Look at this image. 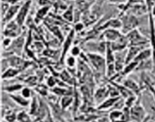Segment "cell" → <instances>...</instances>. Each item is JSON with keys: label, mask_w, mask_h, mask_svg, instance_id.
Returning a JSON list of instances; mask_svg holds the SVG:
<instances>
[{"label": "cell", "mask_w": 155, "mask_h": 122, "mask_svg": "<svg viewBox=\"0 0 155 122\" xmlns=\"http://www.w3.org/2000/svg\"><path fill=\"white\" fill-rule=\"evenodd\" d=\"M127 35L129 40V46H146L150 44V39L145 37L137 29L132 30Z\"/></svg>", "instance_id": "1"}, {"label": "cell", "mask_w": 155, "mask_h": 122, "mask_svg": "<svg viewBox=\"0 0 155 122\" xmlns=\"http://www.w3.org/2000/svg\"><path fill=\"white\" fill-rule=\"evenodd\" d=\"M120 21L122 22V27L120 30L123 34H127L130 31L136 29V27L139 24V21L136 16L131 14L123 15Z\"/></svg>", "instance_id": "2"}, {"label": "cell", "mask_w": 155, "mask_h": 122, "mask_svg": "<svg viewBox=\"0 0 155 122\" xmlns=\"http://www.w3.org/2000/svg\"><path fill=\"white\" fill-rule=\"evenodd\" d=\"M87 58L92 66L97 70L98 72H106V60L101 55L98 53H88Z\"/></svg>", "instance_id": "3"}, {"label": "cell", "mask_w": 155, "mask_h": 122, "mask_svg": "<svg viewBox=\"0 0 155 122\" xmlns=\"http://www.w3.org/2000/svg\"><path fill=\"white\" fill-rule=\"evenodd\" d=\"M21 27L15 21V20H12L10 22L5 24L4 30H3V35L5 37H9L12 39L18 37L21 34Z\"/></svg>", "instance_id": "4"}, {"label": "cell", "mask_w": 155, "mask_h": 122, "mask_svg": "<svg viewBox=\"0 0 155 122\" xmlns=\"http://www.w3.org/2000/svg\"><path fill=\"white\" fill-rule=\"evenodd\" d=\"M31 0H26L25 2L21 6L18 14H17L16 17H15V21H16V22L18 23V25L21 26V27H23V25H24V23H25L26 20H27L29 12H30V7H31Z\"/></svg>", "instance_id": "5"}, {"label": "cell", "mask_w": 155, "mask_h": 122, "mask_svg": "<svg viewBox=\"0 0 155 122\" xmlns=\"http://www.w3.org/2000/svg\"><path fill=\"white\" fill-rule=\"evenodd\" d=\"M146 112L140 103H136L130 108V119L134 122H144L145 120Z\"/></svg>", "instance_id": "6"}, {"label": "cell", "mask_w": 155, "mask_h": 122, "mask_svg": "<svg viewBox=\"0 0 155 122\" xmlns=\"http://www.w3.org/2000/svg\"><path fill=\"white\" fill-rule=\"evenodd\" d=\"M75 32L76 31L74 29H72V30H70L66 39H64V42L63 43V47H62V51L60 56V62L61 63H64V62L65 61V59H66V56L68 54V51L70 49H71V46H72V43L74 39V36H75Z\"/></svg>", "instance_id": "7"}, {"label": "cell", "mask_w": 155, "mask_h": 122, "mask_svg": "<svg viewBox=\"0 0 155 122\" xmlns=\"http://www.w3.org/2000/svg\"><path fill=\"white\" fill-rule=\"evenodd\" d=\"M123 33L117 29L108 28L103 31L101 35V39H103L104 42H113L116 41Z\"/></svg>", "instance_id": "8"}, {"label": "cell", "mask_w": 155, "mask_h": 122, "mask_svg": "<svg viewBox=\"0 0 155 122\" xmlns=\"http://www.w3.org/2000/svg\"><path fill=\"white\" fill-rule=\"evenodd\" d=\"M24 45H25V36H24V33H21L19 36L12 39L11 46L6 49H11L14 53H16L18 56V54H21L22 52L23 47Z\"/></svg>", "instance_id": "9"}, {"label": "cell", "mask_w": 155, "mask_h": 122, "mask_svg": "<svg viewBox=\"0 0 155 122\" xmlns=\"http://www.w3.org/2000/svg\"><path fill=\"white\" fill-rule=\"evenodd\" d=\"M110 46L114 52H120L129 47V40L127 35L122 34L116 41L110 42Z\"/></svg>", "instance_id": "10"}, {"label": "cell", "mask_w": 155, "mask_h": 122, "mask_svg": "<svg viewBox=\"0 0 155 122\" xmlns=\"http://www.w3.org/2000/svg\"><path fill=\"white\" fill-rule=\"evenodd\" d=\"M109 97V89L108 86H102L97 89L94 94V100L95 103L99 106L105 100Z\"/></svg>", "instance_id": "11"}, {"label": "cell", "mask_w": 155, "mask_h": 122, "mask_svg": "<svg viewBox=\"0 0 155 122\" xmlns=\"http://www.w3.org/2000/svg\"><path fill=\"white\" fill-rule=\"evenodd\" d=\"M146 48V46H131L127 49V56H126V65L133 62L136 56L142 49Z\"/></svg>", "instance_id": "12"}, {"label": "cell", "mask_w": 155, "mask_h": 122, "mask_svg": "<svg viewBox=\"0 0 155 122\" xmlns=\"http://www.w3.org/2000/svg\"><path fill=\"white\" fill-rule=\"evenodd\" d=\"M21 5L17 4V5H10L8 10L6 12L5 15L4 16V18H2V23H5V24H7V23L10 22V21H12L13 18H15L17 14H18V11H19L20 8H21Z\"/></svg>", "instance_id": "13"}, {"label": "cell", "mask_w": 155, "mask_h": 122, "mask_svg": "<svg viewBox=\"0 0 155 122\" xmlns=\"http://www.w3.org/2000/svg\"><path fill=\"white\" fill-rule=\"evenodd\" d=\"M151 59H152V49L150 48H145L138 54V56L133 61L137 63H140V62H145Z\"/></svg>", "instance_id": "14"}, {"label": "cell", "mask_w": 155, "mask_h": 122, "mask_svg": "<svg viewBox=\"0 0 155 122\" xmlns=\"http://www.w3.org/2000/svg\"><path fill=\"white\" fill-rule=\"evenodd\" d=\"M120 99V97H114H114H108L107 100H104L101 104H100L97 107V109L99 111H103L105 110V109H111L115 106V104L117 103Z\"/></svg>", "instance_id": "15"}, {"label": "cell", "mask_w": 155, "mask_h": 122, "mask_svg": "<svg viewBox=\"0 0 155 122\" xmlns=\"http://www.w3.org/2000/svg\"><path fill=\"white\" fill-rule=\"evenodd\" d=\"M124 85L127 89L132 91L135 95H139L140 93L141 90H142L141 86L135 80H131V79H127V80H124Z\"/></svg>", "instance_id": "16"}, {"label": "cell", "mask_w": 155, "mask_h": 122, "mask_svg": "<svg viewBox=\"0 0 155 122\" xmlns=\"http://www.w3.org/2000/svg\"><path fill=\"white\" fill-rule=\"evenodd\" d=\"M9 97H10L11 99L13 100L17 104L22 106V107H27V106L30 104V102H31L29 99L24 98L22 95H18V94L11 93L9 94Z\"/></svg>", "instance_id": "17"}, {"label": "cell", "mask_w": 155, "mask_h": 122, "mask_svg": "<svg viewBox=\"0 0 155 122\" xmlns=\"http://www.w3.org/2000/svg\"><path fill=\"white\" fill-rule=\"evenodd\" d=\"M101 116L98 115H95L94 113H85L83 115H80L75 118V121L77 122H91L95 120H98Z\"/></svg>", "instance_id": "18"}, {"label": "cell", "mask_w": 155, "mask_h": 122, "mask_svg": "<svg viewBox=\"0 0 155 122\" xmlns=\"http://www.w3.org/2000/svg\"><path fill=\"white\" fill-rule=\"evenodd\" d=\"M21 71V70L15 68H8L7 70H5V71L3 72L2 75V80H5V79L14 78V77H15L17 75L19 74Z\"/></svg>", "instance_id": "19"}, {"label": "cell", "mask_w": 155, "mask_h": 122, "mask_svg": "<svg viewBox=\"0 0 155 122\" xmlns=\"http://www.w3.org/2000/svg\"><path fill=\"white\" fill-rule=\"evenodd\" d=\"M138 65H139V63H137V62H135V61H133V62L127 64V65H125V67H124V70L120 72V75L119 76H120V77H124V76L127 75V74H129L130 73H131L132 71H136Z\"/></svg>", "instance_id": "20"}, {"label": "cell", "mask_w": 155, "mask_h": 122, "mask_svg": "<svg viewBox=\"0 0 155 122\" xmlns=\"http://www.w3.org/2000/svg\"><path fill=\"white\" fill-rule=\"evenodd\" d=\"M51 6H45V7H41L39 10L37 11L36 14V18H35V21L36 23H39L42 20L44 19L45 16L47 15L48 12H49Z\"/></svg>", "instance_id": "21"}, {"label": "cell", "mask_w": 155, "mask_h": 122, "mask_svg": "<svg viewBox=\"0 0 155 122\" xmlns=\"http://www.w3.org/2000/svg\"><path fill=\"white\" fill-rule=\"evenodd\" d=\"M73 103H74V97L72 96H66V97H61L60 100L61 108L64 111L69 106H71Z\"/></svg>", "instance_id": "22"}, {"label": "cell", "mask_w": 155, "mask_h": 122, "mask_svg": "<svg viewBox=\"0 0 155 122\" xmlns=\"http://www.w3.org/2000/svg\"><path fill=\"white\" fill-rule=\"evenodd\" d=\"M51 91L53 92V93L55 94L57 97H66V96H71L73 94L72 91L69 90L67 88L64 87H54Z\"/></svg>", "instance_id": "23"}, {"label": "cell", "mask_w": 155, "mask_h": 122, "mask_svg": "<svg viewBox=\"0 0 155 122\" xmlns=\"http://www.w3.org/2000/svg\"><path fill=\"white\" fill-rule=\"evenodd\" d=\"M137 4H145V0H128L123 6L122 13L124 14L125 12H127L131 6Z\"/></svg>", "instance_id": "24"}, {"label": "cell", "mask_w": 155, "mask_h": 122, "mask_svg": "<svg viewBox=\"0 0 155 122\" xmlns=\"http://www.w3.org/2000/svg\"><path fill=\"white\" fill-rule=\"evenodd\" d=\"M39 106V102L37 101V99L36 97H33V100L30 102V115H36V112H37Z\"/></svg>", "instance_id": "25"}, {"label": "cell", "mask_w": 155, "mask_h": 122, "mask_svg": "<svg viewBox=\"0 0 155 122\" xmlns=\"http://www.w3.org/2000/svg\"><path fill=\"white\" fill-rule=\"evenodd\" d=\"M24 88V86L22 84H13V85H10V86H8L5 87V90L7 91L8 93H14L17 92V91L20 90H22Z\"/></svg>", "instance_id": "26"}, {"label": "cell", "mask_w": 155, "mask_h": 122, "mask_svg": "<svg viewBox=\"0 0 155 122\" xmlns=\"http://www.w3.org/2000/svg\"><path fill=\"white\" fill-rule=\"evenodd\" d=\"M5 119L6 122H15L16 120H18V115H16V113L12 110L7 111L5 113Z\"/></svg>", "instance_id": "27"}, {"label": "cell", "mask_w": 155, "mask_h": 122, "mask_svg": "<svg viewBox=\"0 0 155 122\" xmlns=\"http://www.w3.org/2000/svg\"><path fill=\"white\" fill-rule=\"evenodd\" d=\"M71 7L72 6H70V8H67L64 13L63 14V18L69 22H72L74 21V12H73V9Z\"/></svg>", "instance_id": "28"}, {"label": "cell", "mask_w": 155, "mask_h": 122, "mask_svg": "<svg viewBox=\"0 0 155 122\" xmlns=\"http://www.w3.org/2000/svg\"><path fill=\"white\" fill-rule=\"evenodd\" d=\"M18 121L19 122H33L30 119V116L24 111L18 114Z\"/></svg>", "instance_id": "29"}, {"label": "cell", "mask_w": 155, "mask_h": 122, "mask_svg": "<svg viewBox=\"0 0 155 122\" xmlns=\"http://www.w3.org/2000/svg\"><path fill=\"white\" fill-rule=\"evenodd\" d=\"M60 77L64 82H66V83H72V77H71L70 73H68L66 70L62 71Z\"/></svg>", "instance_id": "30"}, {"label": "cell", "mask_w": 155, "mask_h": 122, "mask_svg": "<svg viewBox=\"0 0 155 122\" xmlns=\"http://www.w3.org/2000/svg\"><path fill=\"white\" fill-rule=\"evenodd\" d=\"M144 82H145V86L148 87V89L149 90V91L151 92V93L152 94L153 97H154V100L155 101V87L154 86H153L152 84H151V83L150 82L148 77H145V79H144Z\"/></svg>", "instance_id": "31"}, {"label": "cell", "mask_w": 155, "mask_h": 122, "mask_svg": "<svg viewBox=\"0 0 155 122\" xmlns=\"http://www.w3.org/2000/svg\"><path fill=\"white\" fill-rule=\"evenodd\" d=\"M76 62H77V61H76L75 57L73 56H68L66 59V65H68V67H69V68H74L76 65Z\"/></svg>", "instance_id": "32"}, {"label": "cell", "mask_w": 155, "mask_h": 122, "mask_svg": "<svg viewBox=\"0 0 155 122\" xmlns=\"http://www.w3.org/2000/svg\"><path fill=\"white\" fill-rule=\"evenodd\" d=\"M21 95L26 99H29L31 97V90H30V88L28 87H24L21 90Z\"/></svg>", "instance_id": "33"}, {"label": "cell", "mask_w": 155, "mask_h": 122, "mask_svg": "<svg viewBox=\"0 0 155 122\" xmlns=\"http://www.w3.org/2000/svg\"><path fill=\"white\" fill-rule=\"evenodd\" d=\"M9 7H10V5L8 4V3L4 2H2V7H1V12H2V18H4V16L5 15L6 12L8 10Z\"/></svg>", "instance_id": "34"}, {"label": "cell", "mask_w": 155, "mask_h": 122, "mask_svg": "<svg viewBox=\"0 0 155 122\" xmlns=\"http://www.w3.org/2000/svg\"><path fill=\"white\" fill-rule=\"evenodd\" d=\"M71 56H74V57H77V56H80V49L79 46H74L73 48H71Z\"/></svg>", "instance_id": "35"}, {"label": "cell", "mask_w": 155, "mask_h": 122, "mask_svg": "<svg viewBox=\"0 0 155 122\" xmlns=\"http://www.w3.org/2000/svg\"><path fill=\"white\" fill-rule=\"evenodd\" d=\"M39 93H40L42 96H46L48 94V90H47V87L44 85L42 86H39V87L36 89Z\"/></svg>", "instance_id": "36"}, {"label": "cell", "mask_w": 155, "mask_h": 122, "mask_svg": "<svg viewBox=\"0 0 155 122\" xmlns=\"http://www.w3.org/2000/svg\"><path fill=\"white\" fill-rule=\"evenodd\" d=\"M12 42V38L5 37L4 39H3V41H2V45H3V46L5 47V48L8 49L11 46Z\"/></svg>", "instance_id": "37"}, {"label": "cell", "mask_w": 155, "mask_h": 122, "mask_svg": "<svg viewBox=\"0 0 155 122\" xmlns=\"http://www.w3.org/2000/svg\"><path fill=\"white\" fill-rule=\"evenodd\" d=\"M38 3L41 7H45V6H51V0H38Z\"/></svg>", "instance_id": "38"}, {"label": "cell", "mask_w": 155, "mask_h": 122, "mask_svg": "<svg viewBox=\"0 0 155 122\" xmlns=\"http://www.w3.org/2000/svg\"><path fill=\"white\" fill-rule=\"evenodd\" d=\"M56 83V80L54 77H50L49 78H48V80H47V85H48L49 87H54Z\"/></svg>", "instance_id": "39"}, {"label": "cell", "mask_w": 155, "mask_h": 122, "mask_svg": "<svg viewBox=\"0 0 155 122\" xmlns=\"http://www.w3.org/2000/svg\"><path fill=\"white\" fill-rule=\"evenodd\" d=\"M43 122H54V118H53L52 115H51V111H48V115H46V117L45 118V119L43 120Z\"/></svg>", "instance_id": "40"}, {"label": "cell", "mask_w": 155, "mask_h": 122, "mask_svg": "<svg viewBox=\"0 0 155 122\" xmlns=\"http://www.w3.org/2000/svg\"><path fill=\"white\" fill-rule=\"evenodd\" d=\"M21 1H22V0H2V2L8 3V4H9L10 5H17Z\"/></svg>", "instance_id": "41"}, {"label": "cell", "mask_w": 155, "mask_h": 122, "mask_svg": "<svg viewBox=\"0 0 155 122\" xmlns=\"http://www.w3.org/2000/svg\"><path fill=\"white\" fill-rule=\"evenodd\" d=\"M83 28H84V25H83V24H82V23H77V24L75 25V28H74V30H75V31H81Z\"/></svg>", "instance_id": "42"}, {"label": "cell", "mask_w": 155, "mask_h": 122, "mask_svg": "<svg viewBox=\"0 0 155 122\" xmlns=\"http://www.w3.org/2000/svg\"><path fill=\"white\" fill-rule=\"evenodd\" d=\"M148 78H149V80L151 83V84L155 87V74H153L151 76H148Z\"/></svg>", "instance_id": "43"}, {"label": "cell", "mask_w": 155, "mask_h": 122, "mask_svg": "<svg viewBox=\"0 0 155 122\" xmlns=\"http://www.w3.org/2000/svg\"><path fill=\"white\" fill-rule=\"evenodd\" d=\"M109 1L113 3H120H120H124V4H125L128 0H109Z\"/></svg>", "instance_id": "44"}, {"label": "cell", "mask_w": 155, "mask_h": 122, "mask_svg": "<svg viewBox=\"0 0 155 122\" xmlns=\"http://www.w3.org/2000/svg\"><path fill=\"white\" fill-rule=\"evenodd\" d=\"M151 12H152V15H154V17L155 16V5L152 8V9H151Z\"/></svg>", "instance_id": "45"}, {"label": "cell", "mask_w": 155, "mask_h": 122, "mask_svg": "<svg viewBox=\"0 0 155 122\" xmlns=\"http://www.w3.org/2000/svg\"><path fill=\"white\" fill-rule=\"evenodd\" d=\"M59 122H68V121H67L66 120H64V119H63V118H61V119H60V121Z\"/></svg>", "instance_id": "46"}, {"label": "cell", "mask_w": 155, "mask_h": 122, "mask_svg": "<svg viewBox=\"0 0 155 122\" xmlns=\"http://www.w3.org/2000/svg\"><path fill=\"white\" fill-rule=\"evenodd\" d=\"M75 122H77V121H75Z\"/></svg>", "instance_id": "47"}]
</instances>
